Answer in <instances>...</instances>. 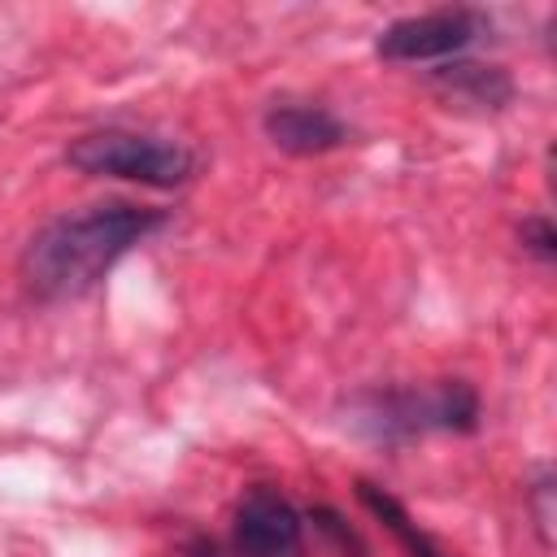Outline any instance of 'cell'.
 Returning a JSON list of instances; mask_svg holds the SVG:
<instances>
[{
	"label": "cell",
	"mask_w": 557,
	"mask_h": 557,
	"mask_svg": "<svg viewBox=\"0 0 557 557\" xmlns=\"http://www.w3.org/2000/svg\"><path fill=\"white\" fill-rule=\"evenodd\" d=\"M165 226H170L165 209L135 200H100L52 213L26 235L17 252V278L35 305L83 300L113 274V265L126 252H135Z\"/></svg>",
	"instance_id": "obj_1"
},
{
	"label": "cell",
	"mask_w": 557,
	"mask_h": 557,
	"mask_svg": "<svg viewBox=\"0 0 557 557\" xmlns=\"http://www.w3.org/2000/svg\"><path fill=\"white\" fill-rule=\"evenodd\" d=\"M344 422L374 440V444H409L422 435H470L479 431L483 405L466 379H435V383H400V387H370L344 405Z\"/></svg>",
	"instance_id": "obj_2"
},
{
	"label": "cell",
	"mask_w": 557,
	"mask_h": 557,
	"mask_svg": "<svg viewBox=\"0 0 557 557\" xmlns=\"http://www.w3.org/2000/svg\"><path fill=\"white\" fill-rule=\"evenodd\" d=\"M65 165L87 174V178H117V183H139L152 191H174L196 178L200 161L196 152L161 131H139V126H96L83 131L65 144Z\"/></svg>",
	"instance_id": "obj_3"
},
{
	"label": "cell",
	"mask_w": 557,
	"mask_h": 557,
	"mask_svg": "<svg viewBox=\"0 0 557 557\" xmlns=\"http://www.w3.org/2000/svg\"><path fill=\"white\" fill-rule=\"evenodd\" d=\"M483 35H492V17L483 9H431L413 17H396L374 35V52L392 65H444L457 61L466 48H474Z\"/></svg>",
	"instance_id": "obj_4"
},
{
	"label": "cell",
	"mask_w": 557,
	"mask_h": 557,
	"mask_svg": "<svg viewBox=\"0 0 557 557\" xmlns=\"http://www.w3.org/2000/svg\"><path fill=\"white\" fill-rule=\"evenodd\" d=\"M231 553L235 557H305V513L274 483L244 487L231 518Z\"/></svg>",
	"instance_id": "obj_5"
},
{
	"label": "cell",
	"mask_w": 557,
	"mask_h": 557,
	"mask_svg": "<svg viewBox=\"0 0 557 557\" xmlns=\"http://www.w3.org/2000/svg\"><path fill=\"white\" fill-rule=\"evenodd\" d=\"M261 131L265 139L287 152V157H326L352 139L348 122L318 100H270L261 109Z\"/></svg>",
	"instance_id": "obj_6"
},
{
	"label": "cell",
	"mask_w": 557,
	"mask_h": 557,
	"mask_svg": "<svg viewBox=\"0 0 557 557\" xmlns=\"http://www.w3.org/2000/svg\"><path fill=\"white\" fill-rule=\"evenodd\" d=\"M431 87L448 100V104H470L479 113H500L513 100V78L500 65H483V61H444L431 65Z\"/></svg>",
	"instance_id": "obj_7"
},
{
	"label": "cell",
	"mask_w": 557,
	"mask_h": 557,
	"mask_svg": "<svg viewBox=\"0 0 557 557\" xmlns=\"http://www.w3.org/2000/svg\"><path fill=\"white\" fill-rule=\"evenodd\" d=\"M357 500L396 535V544L405 548V557H448L413 518H409V509L392 496V492H383L379 483H370V479H357Z\"/></svg>",
	"instance_id": "obj_8"
},
{
	"label": "cell",
	"mask_w": 557,
	"mask_h": 557,
	"mask_svg": "<svg viewBox=\"0 0 557 557\" xmlns=\"http://www.w3.org/2000/svg\"><path fill=\"white\" fill-rule=\"evenodd\" d=\"M309 522H313V527L335 544V553H339V557H366V540L344 522V513H339V509H331V505H313V509H309Z\"/></svg>",
	"instance_id": "obj_9"
},
{
	"label": "cell",
	"mask_w": 557,
	"mask_h": 557,
	"mask_svg": "<svg viewBox=\"0 0 557 557\" xmlns=\"http://www.w3.org/2000/svg\"><path fill=\"white\" fill-rule=\"evenodd\" d=\"M518 244H522V252H531L540 265H553V261H557V231H553V222H548L544 213H531V218L518 222Z\"/></svg>",
	"instance_id": "obj_10"
},
{
	"label": "cell",
	"mask_w": 557,
	"mask_h": 557,
	"mask_svg": "<svg viewBox=\"0 0 557 557\" xmlns=\"http://www.w3.org/2000/svg\"><path fill=\"white\" fill-rule=\"evenodd\" d=\"M527 505H531L540 544L548 548V544H553V470H540V474H535V483H531V492H527Z\"/></svg>",
	"instance_id": "obj_11"
},
{
	"label": "cell",
	"mask_w": 557,
	"mask_h": 557,
	"mask_svg": "<svg viewBox=\"0 0 557 557\" xmlns=\"http://www.w3.org/2000/svg\"><path fill=\"white\" fill-rule=\"evenodd\" d=\"M174 557H226V548H222L213 535H200V531H196V535H187V540L174 548Z\"/></svg>",
	"instance_id": "obj_12"
}]
</instances>
